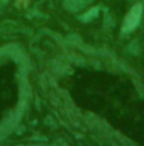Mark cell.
I'll list each match as a JSON object with an SVG mask.
<instances>
[{"label":"cell","instance_id":"1","mask_svg":"<svg viewBox=\"0 0 144 146\" xmlns=\"http://www.w3.org/2000/svg\"><path fill=\"white\" fill-rule=\"evenodd\" d=\"M141 14H143V7H141L139 3L134 5V7L127 12V15H126V19H124L122 33H131V31H134V29L137 27L139 21H141Z\"/></svg>","mask_w":144,"mask_h":146}]
</instances>
